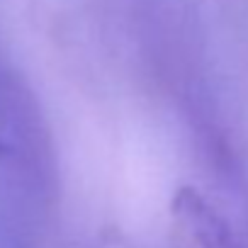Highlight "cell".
Wrapping results in <instances>:
<instances>
[{"instance_id":"obj_1","label":"cell","mask_w":248,"mask_h":248,"mask_svg":"<svg viewBox=\"0 0 248 248\" xmlns=\"http://www.w3.org/2000/svg\"><path fill=\"white\" fill-rule=\"evenodd\" d=\"M170 212L190 233L197 248H243L226 217L197 187H178L170 200Z\"/></svg>"}]
</instances>
